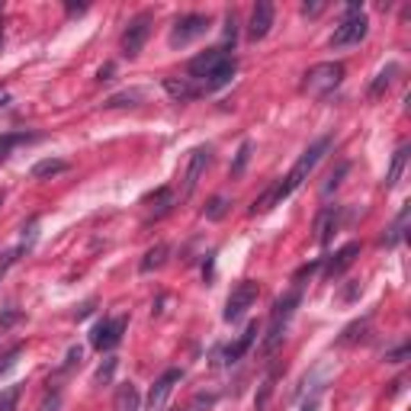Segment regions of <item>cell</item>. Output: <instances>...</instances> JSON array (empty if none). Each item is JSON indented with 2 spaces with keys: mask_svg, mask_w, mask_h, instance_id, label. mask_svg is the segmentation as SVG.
<instances>
[{
  "mask_svg": "<svg viewBox=\"0 0 411 411\" xmlns=\"http://www.w3.org/2000/svg\"><path fill=\"white\" fill-rule=\"evenodd\" d=\"M405 161H408V145H398V152L392 154V164H389V170H386V190H392V186L402 180Z\"/></svg>",
  "mask_w": 411,
  "mask_h": 411,
  "instance_id": "cell-17",
  "label": "cell"
},
{
  "mask_svg": "<svg viewBox=\"0 0 411 411\" xmlns=\"http://www.w3.org/2000/svg\"><path fill=\"white\" fill-rule=\"evenodd\" d=\"M184 379V369H168L164 376L158 379L148 392V402H145V411H168V398L174 392V386Z\"/></svg>",
  "mask_w": 411,
  "mask_h": 411,
  "instance_id": "cell-11",
  "label": "cell"
},
{
  "mask_svg": "<svg viewBox=\"0 0 411 411\" xmlns=\"http://www.w3.org/2000/svg\"><path fill=\"white\" fill-rule=\"evenodd\" d=\"M17 395H19V386H13L7 395H3V402H0V411H10V405L17 402Z\"/></svg>",
  "mask_w": 411,
  "mask_h": 411,
  "instance_id": "cell-36",
  "label": "cell"
},
{
  "mask_svg": "<svg viewBox=\"0 0 411 411\" xmlns=\"http://www.w3.org/2000/svg\"><path fill=\"white\" fill-rule=\"evenodd\" d=\"M19 251H23V248H19ZM19 251H10V254H3V260H0V277L7 273V267H10V264H13V260H17V254H19Z\"/></svg>",
  "mask_w": 411,
  "mask_h": 411,
  "instance_id": "cell-37",
  "label": "cell"
},
{
  "mask_svg": "<svg viewBox=\"0 0 411 411\" xmlns=\"http://www.w3.org/2000/svg\"><path fill=\"white\" fill-rule=\"evenodd\" d=\"M148 35H152V13H138V17L126 26V33H122V55H126V58H135V55L145 49Z\"/></svg>",
  "mask_w": 411,
  "mask_h": 411,
  "instance_id": "cell-9",
  "label": "cell"
},
{
  "mask_svg": "<svg viewBox=\"0 0 411 411\" xmlns=\"http://www.w3.org/2000/svg\"><path fill=\"white\" fill-rule=\"evenodd\" d=\"M164 90L174 97V100H180V103H186V100H196L200 97V84H193L190 77H168L164 81Z\"/></svg>",
  "mask_w": 411,
  "mask_h": 411,
  "instance_id": "cell-14",
  "label": "cell"
},
{
  "mask_svg": "<svg viewBox=\"0 0 411 411\" xmlns=\"http://www.w3.org/2000/svg\"><path fill=\"white\" fill-rule=\"evenodd\" d=\"M257 296H260V286L254 283V280H241V283L232 289V296H228V303H225V321H238L244 315V312L251 309L254 303H257Z\"/></svg>",
  "mask_w": 411,
  "mask_h": 411,
  "instance_id": "cell-7",
  "label": "cell"
},
{
  "mask_svg": "<svg viewBox=\"0 0 411 411\" xmlns=\"http://www.w3.org/2000/svg\"><path fill=\"white\" fill-rule=\"evenodd\" d=\"M122 331H126V319H103L93 325L90 331V344L97 347V350H113V347L122 341Z\"/></svg>",
  "mask_w": 411,
  "mask_h": 411,
  "instance_id": "cell-10",
  "label": "cell"
},
{
  "mask_svg": "<svg viewBox=\"0 0 411 411\" xmlns=\"http://www.w3.org/2000/svg\"><path fill=\"white\" fill-rule=\"evenodd\" d=\"M90 312H93V303L81 305V309H77V319H84V315H90Z\"/></svg>",
  "mask_w": 411,
  "mask_h": 411,
  "instance_id": "cell-41",
  "label": "cell"
},
{
  "mask_svg": "<svg viewBox=\"0 0 411 411\" xmlns=\"http://www.w3.org/2000/svg\"><path fill=\"white\" fill-rule=\"evenodd\" d=\"M315 270H319V260H312V264L299 267V270H296V277H293V283H296V286H303V280H305V277H312Z\"/></svg>",
  "mask_w": 411,
  "mask_h": 411,
  "instance_id": "cell-32",
  "label": "cell"
},
{
  "mask_svg": "<svg viewBox=\"0 0 411 411\" xmlns=\"http://www.w3.org/2000/svg\"><path fill=\"white\" fill-rule=\"evenodd\" d=\"M17 319H19V312H13V309H10L7 315H3V319H0V325L7 328V325H13V321H17Z\"/></svg>",
  "mask_w": 411,
  "mask_h": 411,
  "instance_id": "cell-39",
  "label": "cell"
},
{
  "mask_svg": "<svg viewBox=\"0 0 411 411\" xmlns=\"http://www.w3.org/2000/svg\"><path fill=\"white\" fill-rule=\"evenodd\" d=\"M408 353H411V347H408V344L395 347V350H389V353H386V363H402L405 357H408Z\"/></svg>",
  "mask_w": 411,
  "mask_h": 411,
  "instance_id": "cell-33",
  "label": "cell"
},
{
  "mask_svg": "<svg viewBox=\"0 0 411 411\" xmlns=\"http://www.w3.org/2000/svg\"><path fill=\"white\" fill-rule=\"evenodd\" d=\"M357 254H360V244L357 241H350V244H344L341 251L335 254V257L328 260V267H325V280H337L341 273H344L347 267H350L353 260H357Z\"/></svg>",
  "mask_w": 411,
  "mask_h": 411,
  "instance_id": "cell-13",
  "label": "cell"
},
{
  "mask_svg": "<svg viewBox=\"0 0 411 411\" xmlns=\"http://www.w3.org/2000/svg\"><path fill=\"white\" fill-rule=\"evenodd\" d=\"M228 58H235V55H232L225 45H218V49H209V51H202V55H196V58L186 65L190 81H193V84H202V81H206L209 74H216V71L225 65Z\"/></svg>",
  "mask_w": 411,
  "mask_h": 411,
  "instance_id": "cell-6",
  "label": "cell"
},
{
  "mask_svg": "<svg viewBox=\"0 0 411 411\" xmlns=\"http://www.w3.org/2000/svg\"><path fill=\"white\" fill-rule=\"evenodd\" d=\"M270 26H273V3L270 0H260L257 7L251 10V23H248V39H264L270 33Z\"/></svg>",
  "mask_w": 411,
  "mask_h": 411,
  "instance_id": "cell-12",
  "label": "cell"
},
{
  "mask_svg": "<svg viewBox=\"0 0 411 411\" xmlns=\"http://www.w3.org/2000/svg\"><path fill=\"white\" fill-rule=\"evenodd\" d=\"M321 10H325V3H305L303 13H305V17H319Z\"/></svg>",
  "mask_w": 411,
  "mask_h": 411,
  "instance_id": "cell-38",
  "label": "cell"
},
{
  "mask_svg": "<svg viewBox=\"0 0 411 411\" xmlns=\"http://www.w3.org/2000/svg\"><path fill=\"white\" fill-rule=\"evenodd\" d=\"M148 202L154 206V218H161V216H168L170 206H174V193L170 190H158L154 196H148Z\"/></svg>",
  "mask_w": 411,
  "mask_h": 411,
  "instance_id": "cell-26",
  "label": "cell"
},
{
  "mask_svg": "<svg viewBox=\"0 0 411 411\" xmlns=\"http://www.w3.org/2000/svg\"><path fill=\"white\" fill-rule=\"evenodd\" d=\"M209 17L206 13H186V17H180L174 23V29H170V49H184V45H190L193 39H200V35L209 33Z\"/></svg>",
  "mask_w": 411,
  "mask_h": 411,
  "instance_id": "cell-5",
  "label": "cell"
},
{
  "mask_svg": "<svg viewBox=\"0 0 411 411\" xmlns=\"http://www.w3.org/2000/svg\"><path fill=\"white\" fill-rule=\"evenodd\" d=\"M366 328H369V319H363V321H353V325L347 328L344 335H341V341H337V344H341V347L353 344V341H357V337H363V331H366Z\"/></svg>",
  "mask_w": 411,
  "mask_h": 411,
  "instance_id": "cell-27",
  "label": "cell"
},
{
  "mask_svg": "<svg viewBox=\"0 0 411 411\" xmlns=\"http://www.w3.org/2000/svg\"><path fill=\"white\" fill-rule=\"evenodd\" d=\"M277 202H283V196H280V186L273 184V186H270V190H267V193H264V196H257V200H254L251 212H254V216H257V212H270V209H273V206H277Z\"/></svg>",
  "mask_w": 411,
  "mask_h": 411,
  "instance_id": "cell-23",
  "label": "cell"
},
{
  "mask_svg": "<svg viewBox=\"0 0 411 411\" xmlns=\"http://www.w3.org/2000/svg\"><path fill=\"white\" fill-rule=\"evenodd\" d=\"M55 408H58V395H51V402L42 405V411H55Z\"/></svg>",
  "mask_w": 411,
  "mask_h": 411,
  "instance_id": "cell-42",
  "label": "cell"
},
{
  "mask_svg": "<svg viewBox=\"0 0 411 411\" xmlns=\"http://www.w3.org/2000/svg\"><path fill=\"white\" fill-rule=\"evenodd\" d=\"M145 100L142 90H126V93H116V97H109L106 106L109 109H119V106H138V103Z\"/></svg>",
  "mask_w": 411,
  "mask_h": 411,
  "instance_id": "cell-25",
  "label": "cell"
},
{
  "mask_svg": "<svg viewBox=\"0 0 411 411\" xmlns=\"http://www.w3.org/2000/svg\"><path fill=\"white\" fill-rule=\"evenodd\" d=\"M366 29H369V19H366V13H363V3H357V0H353L350 7H347V17L335 26L331 45H335V49H347V45H357L363 35H366Z\"/></svg>",
  "mask_w": 411,
  "mask_h": 411,
  "instance_id": "cell-2",
  "label": "cell"
},
{
  "mask_svg": "<svg viewBox=\"0 0 411 411\" xmlns=\"http://www.w3.org/2000/svg\"><path fill=\"white\" fill-rule=\"evenodd\" d=\"M109 74H113V65H106V67H100V81H109Z\"/></svg>",
  "mask_w": 411,
  "mask_h": 411,
  "instance_id": "cell-43",
  "label": "cell"
},
{
  "mask_svg": "<svg viewBox=\"0 0 411 411\" xmlns=\"http://www.w3.org/2000/svg\"><path fill=\"white\" fill-rule=\"evenodd\" d=\"M0 45H3V23H0Z\"/></svg>",
  "mask_w": 411,
  "mask_h": 411,
  "instance_id": "cell-46",
  "label": "cell"
},
{
  "mask_svg": "<svg viewBox=\"0 0 411 411\" xmlns=\"http://www.w3.org/2000/svg\"><path fill=\"white\" fill-rule=\"evenodd\" d=\"M328 152H331V138H328V135H325V138H319L315 145H309V148L303 152V158H299V161L293 164V170H289V174H286L283 180L277 184V186H280V196L286 200V196L293 193V190H299V186H303L305 180H309L312 170L319 168V161L325 158Z\"/></svg>",
  "mask_w": 411,
  "mask_h": 411,
  "instance_id": "cell-1",
  "label": "cell"
},
{
  "mask_svg": "<svg viewBox=\"0 0 411 411\" xmlns=\"http://www.w3.org/2000/svg\"><path fill=\"white\" fill-rule=\"evenodd\" d=\"M341 81H344V65L341 61H325V65H315L305 74L303 90L312 93V97H328Z\"/></svg>",
  "mask_w": 411,
  "mask_h": 411,
  "instance_id": "cell-4",
  "label": "cell"
},
{
  "mask_svg": "<svg viewBox=\"0 0 411 411\" xmlns=\"http://www.w3.org/2000/svg\"><path fill=\"white\" fill-rule=\"evenodd\" d=\"M84 3H67V13H71V17H77V13H84Z\"/></svg>",
  "mask_w": 411,
  "mask_h": 411,
  "instance_id": "cell-40",
  "label": "cell"
},
{
  "mask_svg": "<svg viewBox=\"0 0 411 411\" xmlns=\"http://www.w3.org/2000/svg\"><path fill=\"white\" fill-rule=\"evenodd\" d=\"M212 402H216L212 395H196V398H193V405H190V408H186V411H206Z\"/></svg>",
  "mask_w": 411,
  "mask_h": 411,
  "instance_id": "cell-34",
  "label": "cell"
},
{
  "mask_svg": "<svg viewBox=\"0 0 411 411\" xmlns=\"http://www.w3.org/2000/svg\"><path fill=\"white\" fill-rule=\"evenodd\" d=\"M225 212H228V200H225V196H216V200L206 206V218H209V222H218V218H225Z\"/></svg>",
  "mask_w": 411,
  "mask_h": 411,
  "instance_id": "cell-28",
  "label": "cell"
},
{
  "mask_svg": "<svg viewBox=\"0 0 411 411\" xmlns=\"http://www.w3.org/2000/svg\"><path fill=\"white\" fill-rule=\"evenodd\" d=\"M347 170H350V164H347V161H341V164H337V168L331 170V174H328L325 186H321V196H331V193H335L337 186H341V180L347 177Z\"/></svg>",
  "mask_w": 411,
  "mask_h": 411,
  "instance_id": "cell-24",
  "label": "cell"
},
{
  "mask_svg": "<svg viewBox=\"0 0 411 411\" xmlns=\"http://www.w3.org/2000/svg\"><path fill=\"white\" fill-rule=\"evenodd\" d=\"M395 74H398V65L392 61V65H386V67H382V71L376 74V81L369 84V97H373V100H376V97H382V93L389 90V84L395 81Z\"/></svg>",
  "mask_w": 411,
  "mask_h": 411,
  "instance_id": "cell-19",
  "label": "cell"
},
{
  "mask_svg": "<svg viewBox=\"0 0 411 411\" xmlns=\"http://www.w3.org/2000/svg\"><path fill=\"white\" fill-rule=\"evenodd\" d=\"M254 337H257V321H251V325H248V331H244V335L238 337L235 344H232V347H228V350H225V363H238V360H241L244 353L251 350Z\"/></svg>",
  "mask_w": 411,
  "mask_h": 411,
  "instance_id": "cell-15",
  "label": "cell"
},
{
  "mask_svg": "<svg viewBox=\"0 0 411 411\" xmlns=\"http://www.w3.org/2000/svg\"><path fill=\"white\" fill-rule=\"evenodd\" d=\"M26 142H39V135H33V132H7L3 138H0V161L10 158V152H13L17 145H26Z\"/></svg>",
  "mask_w": 411,
  "mask_h": 411,
  "instance_id": "cell-20",
  "label": "cell"
},
{
  "mask_svg": "<svg viewBox=\"0 0 411 411\" xmlns=\"http://www.w3.org/2000/svg\"><path fill=\"white\" fill-rule=\"evenodd\" d=\"M67 170V161H61V158H45V161H39L33 168V177L35 180H45V177H55V174H65Z\"/></svg>",
  "mask_w": 411,
  "mask_h": 411,
  "instance_id": "cell-21",
  "label": "cell"
},
{
  "mask_svg": "<svg viewBox=\"0 0 411 411\" xmlns=\"http://www.w3.org/2000/svg\"><path fill=\"white\" fill-rule=\"evenodd\" d=\"M168 254H170V248H168V244H154L152 251L145 254V260H142V273H152V270L164 267V260H168Z\"/></svg>",
  "mask_w": 411,
  "mask_h": 411,
  "instance_id": "cell-22",
  "label": "cell"
},
{
  "mask_svg": "<svg viewBox=\"0 0 411 411\" xmlns=\"http://www.w3.org/2000/svg\"><path fill=\"white\" fill-rule=\"evenodd\" d=\"M408 216H411V206H402L398 218H395L392 225H389V232L382 235V244H386V248H395V244H402L405 228H408Z\"/></svg>",
  "mask_w": 411,
  "mask_h": 411,
  "instance_id": "cell-16",
  "label": "cell"
},
{
  "mask_svg": "<svg viewBox=\"0 0 411 411\" xmlns=\"http://www.w3.org/2000/svg\"><path fill=\"white\" fill-rule=\"evenodd\" d=\"M209 161H212V148L209 145H200V148H193L190 152V161H186V170H184V186H180V196H193L196 184H200V177L206 174V168H209Z\"/></svg>",
  "mask_w": 411,
  "mask_h": 411,
  "instance_id": "cell-8",
  "label": "cell"
},
{
  "mask_svg": "<svg viewBox=\"0 0 411 411\" xmlns=\"http://www.w3.org/2000/svg\"><path fill=\"white\" fill-rule=\"evenodd\" d=\"M303 411H319V408H315V402H309V405H305Z\"/></svg>",
  "mask_w": 411,
  "mask_h": 411,
  "instance_id": "cell-45",
  "label": "cell"
},
{
  "mask_svg": "<svg viewBox=\"0 0 411 411\" xmlns=\"http://www.w3.org/2000/svg\"><path fill=\"white\" fill-rule=\"evenodd\" d=\"M360 293H363V286H360V283H350L344 293H341V299H344V303H353V299H357Z\"/></svg>",
  "mask_w": 411,
  "mask_h": 411,
  "instance_id": "cell-35",
  "label": "cell"
},
{
  "mask_svg": "<svg viewBox=\"0 0 411 411\" xmlns=\"http://www.w3.org/2000/svg\"><path fill=\"white\" fill-rule=\"evenodd\" d=\"M248 158H251V142H244L241 148H238V158H235V164H232V177H238L248 168Z\"/></svg>",
  "mask_w": 411,
  "mask_h": 411,
  "instance_id": "cell-29",
  "label": "cell"
},
{
  "mask_svg": "<svg viewBox=\"0 0 411 411\" xmlns=\"http://www.w3.org/2000/svg\"><path fill=\"white\" fill-rule=\"evenodd\" d=\"M303 303V293H299V286H296L293 293H286L283 299H277V305H273V312H270V335L267 341H264V350L273 353L280 347V341H283V331H286V321L293 319L296 305Z\"/></svg>",
  "mask_w": 411,
  "mask_h": 411,
  "instance_id": "cell-3",
  "label": "cell"
},
{
  "mask_svg": "<svg viewBox=\"0 0 411 411\" xmlns=\"http://www.w3.org/2000/svg\"><path fill=\"white\" fill-rule=\"evenodd\" d=\"M335 228H337V209H335V206H328V209L319 216V225H315V232H319V235H315V238H319V244L331 241Z\"/></svg>",
  "mask_w": 411,
  "mask_h": 411,
  "instance_id": "cell-18",
  "label": "cell"
},
{
  "mask_svg": "<svg viewBox=\"0 0 411 411\" xmlns=\"http://www.w3.org/2000/svg\"><path fill=\"white\" fill-rule=\"evenodd\" d=\"M113 369H116V357H109L106 360V366H100L97 369V376H93V382L100 386V382H109V376H113Z\"/></svg>",
  "mask_w": 411,
  "mask_h": 411,
  "instance_id": "cell-31",
  "label": "cell"
},
{
  "mask_svg": "<svg viewBox=\"0 0 411 411\" xmlns=\"http://www.w3.org/2000/svg\"><path fill=\"white\" fill-rule=\"evenodd\" d=\"M3 103H10V93L3 90V87H0V106H3Z\"/></svg>",
  "mask_w": 411,
  "mask_h": 411,
  "instance_id": "cell-44",
  "label": "cell"
},
{
  "mask_svg": "<svg viewBox=\"0 0 411 411\" xmlns=\"http://www.w3.org/2000/svg\"><path fill=\"white\" fill-rule=\"evenodd\" d=\"M119 411H135V389L132 386L119 389Z\"/></svg>",
  "mask_w": 411,
  "mask_h": 411,
  "instance_id": "cell-30",
  "label": "cell"
}]
</instances>
